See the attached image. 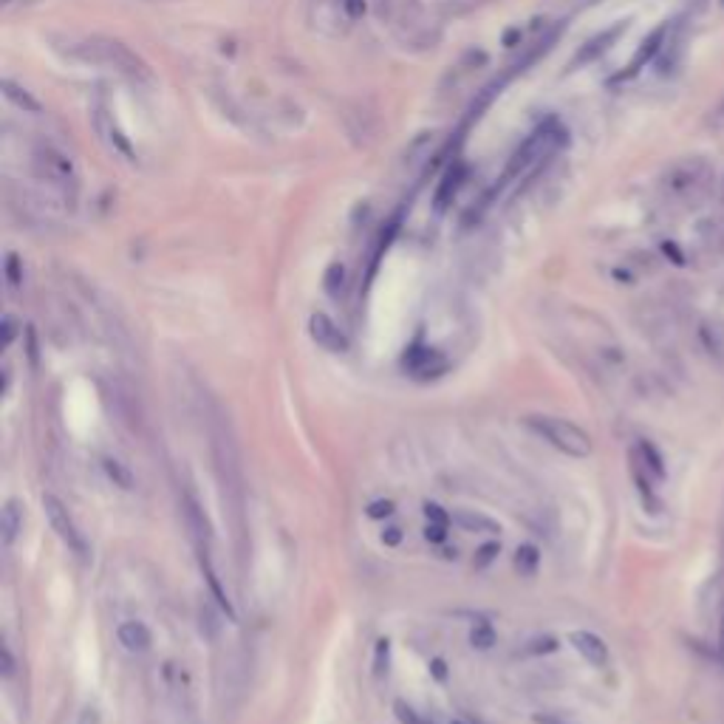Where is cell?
Returning <instances> with one entry per match:
<instances>
[{
  "label": "cell",
  "mask_w": 724,
  "mask_h": 724,
  "mask_svg": "<svg viewBox=\"0 0 724 724\" xmlns=\"http://www.w3.org/2000/svg\"><path fill=\"white\" fill-rule=\"evenodd\" d=\"M464 4L473 0H377V15L402 45L427 48L442 37L447 15Z\"/></svg>",
  "instance_id": "cell-1"
},
{
  "label": "cell",
  "mask_w": 724,
  "mask_h": 724,
  "mask_svg": "<svg viewBox=\"0 0 724 724\" xmlns=\"http://www.w3.org/2000/svg\"><path fill=\"white\" fill-rule=\"evenodd\" d=\"M68 55L74 60H80L85 65H99V68H108L114 74H119L122 80H127L136 88H150L153 85V74L150 68L145 65V60L139 55H134L131 48L119 40H111V37H83L68 45Z\"/></svg>",
  "instance_id": "cell-2"
},
{
  "label": "cell",
  "mask_w": 724,
  "mask_h": 724,
  "mask_svg": "<svg viewBox=\"0 0 724 724\" xmlns=\"http://www.w3.org/2000/svg\"><path fill=\"white\" fill-rule=\"evenodd\" d=\"M716 170L705 156H685L670 165L659 178V193L665 201L679 206H696L713 193Z\"/></svg>",
  "instance_id": "cell-3"
},
{
  "label": "cell",
  "mask_w": 724,
  "mask_h": 724,
  "mask_svg": "<svg viewBox=\"0 0 724 724\" xmlns=\"http://www.w3.org/2000/svg\"><path fill=\"white\" fill-rule=\"evenodd\" d=\"M32 170L37 181H43L51 193H57L65 201H74L76 190H80V176H76L74 162L51 142H37L32 147Z\"/></svg>",
  "instance_id": "cell-4"
},
{
  "label": "cell",
  "mask_w": 724,
  "mask_h": 724,
  "mask_svg": "<svg viewBox=\"0 0 724 724\" xmlns=\"http://www.w3.org/2000/svg\"><path fill=\"white\" fill-rule=\"evenodd\" d=\"M524 425L538 433L543 442H549L552 447H558L566 456L575 458H586L591 456V436L578 427L575 422L568 419H558V417H540V413H532V417H524Z\"/></svg>",
  "instance_id": "cell-5"
},
{
  "label": "cell",
  "mask_w": 724,
  "mask_h": 724,
  "mask_svg": "<svg viewBox=\"0 0 724 724\" xmlns=\"http://www.w3.org/2000/svg\"><path fill=\"white\" fill-rule=\"evenodd\" d=\"M366 15V0H312L308 6V23L320 35L340 37Z\"/></svg>",
  "instance_id": "cell-6"
},
{
  "label": "cell",
  "mask_w": 724,
  "mask_h": 724,
  "mask_svg": "<svg viewBox=\"0 0 724 724\" xmlns=\"http://www.w3.org/2000/svg\"><path fill=\"white\" fill-rule=\"evenodd\" d=\"M43 509H45L48 521H51V529L57 532V538L65 543V547H68L74 555L85 558V555H88V543H85L83 532L76 529V524H74V518L68 515L65 504H63L57 496H43Z\"/></svg>",
  "instance_id": "cell-7"
},
{
  "label": "cell",
  "mask_w": 724,
  "mask_h": 724,
  "mask_svg": "<svg viewBox=\"0 0 724 724\" xmlns=\"http://www.w3.org/2000/svg\"><path fill=\"white\" fill-rule=\"evenodd\" d=\"M94 127H96V134L102 136V142H106L116 156H122L125 162H134V147L131 142H127V136L119 131V125L114 122V116L106 111V106H96L94 111Z\"/></svg>",
  "instance_id": "cell-8"
},
{
  "label": "cell",
  "mask_w": 724,
  "mask_h": 724,
  "mask_svg": "<svg viewBox=\"0 0 724 724\" xmlns=\"http://www.w3.org/2000/svg\"><path fill=\"white\" fill-rule=\"evenodd\" d=\"M308 334H312V340L320 348H326L331 354H346L348 351V337L343 334V328L323 312L312 315V320H308Z\"/></svg>",
  "instance_id": "cell-9"
},
{
  "label": "cell",
  "mask_w": 724,
  "mask_h": 724,
  "mask_svg": "<svg viewBox=\"0 0 724 724\" xmlns=\"http://www.w3.org/2000/svg\"><path fill=\"white\" fill-rule=\"evenodd\" d=\"M402 362L417 379H433L447 371V359L433 348H410Z\"/></svg>",
  "instance_id": "cell-10"
},
{
  "label": "cell",
  "mask_w": 724,
  "mask_h": 724,
  "mask_svg": "<svg viewBox=\"0 0 724 724\" xmlns=\"http://www.w3.org/2000/svg\"><path fill=\"white\" fill-rule=\"evenodd\" d=\"M668 32H670V23H662L659 29H654L649 37L642 40V45L637 48V55H634V60L628 63V68L623 71L617 76V80H631V76H637L645 65H649L651 60H657L659 57V48H662V43H665V37H668Z\"/></svg>",
  "instance_id": "cell-11"
},
{
  "label": "cell",
  "mask_w": 724,
  "mask_h": 724,
  "mask_svg": "<svg viewBox=\"0 0 724 724\" xmlns=\"http://www.w3.org/2000/svg\"><path fill=\"white\" fill-rule=\"evenodd\" d=\"M568 642L575 645V651L594 668H606L608 665V645L591 631H572Z\"/></svg>",
  "instance_id": "cell-12"
},
{
  "label": "cell",
  "mask_w": 724,
  "mask_h": 724,
  "mask_svg": "<svg viewBox=\"0 0 724 724\" xmlns=\"http://www.w3.org/2000/svg\"><path fill=\"white\" fill-rule=\"evenodd\" d=\"M626 29H628V23H617L614 29H606V32H600L598 37H591V40L580 48V55L575 57V65L591 63V60H598L600 55H606V51L617 43V37L623 35Z\"/></svg>",
  "instance_id": "cell-13"
},
{
  "label": "cell",
  "mask_w": 724,
  "mask_h": 724,
  "mask_svg": "<svg viewBox=\"0 0 724 724\" xmlns=\"http://www.w3.org/2000/svg\"><path fill=\"white\" fill-rule=\"evenodd\" d=\"M631 456L642 464L645 470L651 473L654 481H665L668 478V468H665V458L662 453L657 450L654 442H649V438H642V442H637V447L631 450Z\"/></svg>",
  "instance_id": "cell-14"
},
{
  "label": "cell",
  "mask_w": 724,
  "mask_h": 724,
  "mask_svg": "<svg viewBox=\"0 0 724 724\" xmlns=\"http://www.w3.org/2000/svg\"><path fill=\"white\" fill-rule=\"evenodd\" d=\"M116 637H119V642H122L131 654H145V651L150 649V642H153L147 626H145V623H136V619H127V623H122V626L116 628Z\"/></svg>",
  "instance_id": "cell-15"
},
{
  "label": "cell",
  "mask_w": 724,
  "mask_h": 724,
  "mask_svg": "<svg viewBox=\"0 0 724 724\" xmlns=\"http://www.w3.org/2000/svg\"><path fill=\"white\" fill-rule=\"evenodd\" d=\"M461 181H464V167L461 165H456V167H450L447 170V176H445V181L442 185H438V190H436V210L438 213H445L447 206L453 204V198H456V193H458V187H461Z\"/></svg>",
  "instance_id": "cell-16"
},
{
  "label": "cell",
  "mask_w": 724,
  "mask_h": 724,
  "mask_svg": "<svg viewBox=\"0 0 724 724\" xmlns=\"http://www.w3.org/2000/svg\"><path fill=\"white\" fill-rule=\"evenodd\" d=\"M453 524H456V527H461L464 532H487V535L501 532V527H498L493 518H487V515H481V512H473V509H461V512H453Z\"/></svg>",
  "instance_id": "cell-17"
},
{
  "label": "cell",
  "mask_w": 724,
  "mask_h": 724,
  "mask_svg": "<svg viewBox=\"0 0 724 724\" xmlns=\"http://www.w3.org/2000/svg\"><path fill=\"white\" fill-rule=\"evenodd\" d=\"M0 521H4V543L6 547H12L15 543V538L20 535V529H23V507H20V501H6V507H4V515H0Z\"/></svg>",
  "instance_id": "cell-18"
},
{
  "label": "cell",
  "mask_w": 724,
  "mask_h": 724,
  "mask_svg": "<svg viewBox=\"0 0 724 724\" xmlns=\"http://www.w3.org/2000/svg\"><path fill=\"white\" fill-rule=\"evenodd\" d=\"M4 96L12 102V106H17L20 111H25V114H40L43 108H40V102L25 91V88H20V85H15L12 80H4Z\"/></svg>",
  "instance_id": "cell-19"
},
{
  "label": "cell",
  "mask_w": 724,
  "mask_h": 724,
  "mask_svg": "<svg viewBox=\"0 0 724 724\" xmlns=\"http://www.w3.org/2000/svg\"><path fill=\"white\" fill-rule=\"evenodd\" d=\"M538 566H540L538 547H532V543H524V547H518V552H515V568H518L524 578H535Z\"/></svg>",
  "instance_id": "cell-20"
},
{
  "label": "cell",
  "mask_w": 724,
  "mask_h": 724,
  "mask_svg": "<svg viewBox=\"0 0 724 724\" xmlns=\"http://www.w3.org/2000/svg\"><path fill=\"white\" fill-rule=\"evenodd\" d=\"M102 468H106L108 478H111L116 487H122V489H134V476H131V470H127L122 461H116V458H106V461H102Z\"/></svg>",
  "instance_id": "cell-21"
},
{
  "label": "cell",
  "mask_w": 724,
  "mask_h": 724,
  "mask_svg": "<svg viewBox=\"0 0 724 724\" xmlns=\"http://www.w3.org/2000/svg\"><path fill=\"white\" fill-rule=\"evenodd\" d=\"M326 292L331 297H340L346 292V266H340V264L328 266V272H326Z\"/></svg>",
  "instance_id": "cell-22"
},
{
  "label": "cell",
  "mask_w": 724,
  "mask_h": 724,
  "mask_svg": "<svg viewBox=\"0 0 724 724\" xmlns=\"http://www.w3.org/2000/svg\"><path fill=\"white\" fill-rule=\"evenodd\" d=\"M470 642H473V649H478V651H489L496 645V631H493V626H487V623H481V626H476L473 631H470Z\"/></svg>",
  "instance_id": "cell-23"
},
{
  "label": "cell",
  "mask_w": 724,
  "mask_h": 724,
  "mask_svg": "<svg viewBox=\"0 0 724 724\" xmlns=\"http://www.w3.org/2000/svg\"><path fill=\"white\" fill-rule=\"evenodd\" d=\"M6 283H9V289H20V283H23L20 257H17L15 252L6 255Z\"/></svg>",
  "instance_id": "cell-24"
},
{
  "label": "cell",
  "mask_w": 724,
  "mask_h": 724,
  "mask_svg": "<svg viewBox=\"0 0 724 724\" xmlns=\"http://www.w3.org/2000/svg\"><path fill=\"white\" fill-rule=\"evenodd\" d=\"M425 518H427V524H438V527H450L453 524V515H447L442 507L438 504H425Z\"/></svg>",
  "instance_id": "cell-25"
},
{
  "label": "cell",
  "mask_w": 724,
  "mask_h": 724,
  "mask_svg": "<svg viewBox=\"0 0 724 724\" xmlns=\"http://www.w3.org/2000/svg\"><path fill=\"white\" fill-rule=\"evenodd\" d=\"M394 710H397V719H399V724H430L427 719H422L417 710H413L410 705H405V702H397V705H394Z\"/></svg>",
  "instance_id": "cell-26"
},
{
  "label": "cell",
  "mask_w": 724,
  "mask_h": 724,
  "mask_svg": "<svg viewBox=\"0 0 724 724\" xmlns=\"http://www.w3.org/2000/svg\"><path fill=\"white\" fill-rule=\"evenodd\" d=\"M501 552V547L498 543H487V547H481L478 552H476V560H473V566L476 568H484L487 563H493L496 560V555Z\"/></svg>",
  "instance_id": "cell-27"
},
{
  "label": "cell",
  "mask_w": 724,
  "mask_h": 724,
  "mask_svg": "<svg viewBox=\"0 0 724 724\" xmlns=\"http://www.w3.org/2000/svg\"><path fill=\"white\" fill-rule=\"evenodd\" d=\"M394 515V501H374L368 504V518H391Z\"/></svg>",
  "instance_id": "cell-28"
},
{
  "label": "cell",
  "mask_w": 724,
  "mask_h": 724,
  "mask_svg": "<svg viewBox=\"0 0 724 724\" xmlns=\"http://www.w3.org/2000/svg\"><path fill=\"white\" fill-rule=\"evenodd\" d=\"M387 651H391V645H387V639H379L377 642V677L387 674Z\"/></svg>",
  "instance_id": "cell-29"
},
{
  "label": "cell",
  "mask_w": 724,
  "mask_h": 724,
  "mask_svg": "<svg viewBox=\"0 0 724 724\" xmlns=\"http://www.w3.org/2000/svg\"><path fill=\"white\" fill-rule=\"evenodd\" d=\"M529 651H532V654H552V651H558V639H555V637H543V639H535Z\"/></svg>",
  "instance_id": "cell-30"
},
{
  "label": "cell",
  "mask_w": 724,
  "mask_h": 724,
  "mask_svg": "<svg viewBox=\"0 0 724 724\" xmlns=\"http://www.w3.org/2000/svg\"><path fill=\"white\" fill-rule=\"evenodd\" d=\"M425 538L433 540V543H445V538H447V527L427 524V527H425Z\"/></svg>",
  "instance_id": "cell-31"
},
{
  "label": "cell",
  "mask_w": 724,
  "mask_h": 724,
  "mask_svg": "<svg viewBox=\"0 0 724 724\" xmlns=\"http://www.w3.org/2000/svg\"><path fill=\"white\" fill-rule=\"evenodd\" d=\"M382 543H385V547H399V543H402V529L399 527H387L382 532Z\"/></svg>",
  "instance_id": "cell-32"
},
{
  "label": "cell",
  "mask_w": 724,
  "mask_h": 724,
  "mask_svg": "<svg viewBox=\"0 0 724 724\" xmlns=\"http://www.w3.org/2000/svg\"><path fill=\"white\" fill-rule=\"evenodd\" d=\"M17 337V323L12 317H4V348H9Z\"/></svg>",
  "instance_id": "cell-33"
},
{
  "label": "cell",
  "mask_w": 724,
  "mask_h": 724,
  "mask_svg": "<svg viewBox=\"0 0 724 724\" xmlns=\"http://www.w3.org/2000/svg\"><path fill=\"white\" fill-rule=\"evenodd\" d=\"M716 651H719V659L724 665V606H721V614H719V639H716Z\"/></svg>",
  "instance_id": "cell-34"
},
{
  "label": "cell",
  "mask_w": 724,
  "mask_h": 724,
  "mask_svg": "<svg viewBox=\"0 0 724 724\" xmlns=\"http://www.w3.org/2000/svg\"><path fill=\"white\" fill-rule=\"evenodd\" d=\"M0 657H4V677H12L15 674V659H12V651L6 649V645L0 649Z\"/></svg>",
  "instance_id": "cell-35"
},
{
  "label": "cell",
  "mask_w": 724,
  "mask_h": 724,
  "mask_svg": "<svg viewBox=\"0 0 724 724\" xmlns=\"http://www.w3.org/2000/svg\"><path fill=\"white\" fill-rule=\"evenodd\" d=\"M76 724H102V719H99V710H94V708L83 710V713H80V721H76Z\"/></svg>",
  "instance_id": "cell-36"
},
{
  "label": "cell",
  "mask_w": 724,
  "mask_h": 724,
  "mask_svg": "<svg viewBox=\"0 0 724 724\" xmlns=\"http://www.w3.org/2000/svg\"><path fill=\"white\" fill-rule=\"evenodd\" d=\"M662 249H665V255H670V257H674V264H679V266L685 264V257H682V252H679V249H677L674 244H665Z\"/></svg>",
  "instance_id": "cell-37"
},
{
  "label": "cell",
  "mask_w": 724,
  "mask_h": 724,
  "mask_svg": "<svg viewBox=\"0 0 724 724\" xmlns=\"http://www.w3.org/2000/svg\"><path fill=\"white\" fill-rule=\"evenodd\" d=\"M25 334H29V357H32V366H37V343H35V328H29Z\"/></svg>",
  "instance_id": "cell-38"
},
{
  "label": "cell",
  "mask_w": 724,
  "mask_h": 724,
  "mask_svg": "<svg viewBox=\"0 0 724 724\" xmlns=\"http://www.w3.org/2000/svg\"><path fill=\"white\" fill-rule=\"evenodd\" d=\"M433 668H436V677H438V679H445V665H442V662H433Z\"/></svg>",
  "instance_id": "cell-39"
},
{
  "label": "cell",
  "mask_w": 724,
  "mask_h": 724,
  "mask_svg": "<svg viewBox=\"0 0 724 724\" xmlns=\"http://www.w3.org/2000/svg\"><path fill=\"white\" fill-rule=\"evenodd\" d=\"M716 116H719V119H724V102H721V106H719V111H716Z\"/></svg>",
  "instance_id": "cell-40"
},
{
  "label": "cell",
  "mask_w": 724,
  "mask_h": 724,
  "mask_svg": "<svg viewBox=\"0 0 724 724\" xmlns=\"http://www.w3.org/2000/svg\"><path fill=\"white\" fill-rule=\"evenodd\" d=\"M453 724H461V721H453Z\"/></svg>",
  "instance_id": "cell-41"
}]
</instances>
